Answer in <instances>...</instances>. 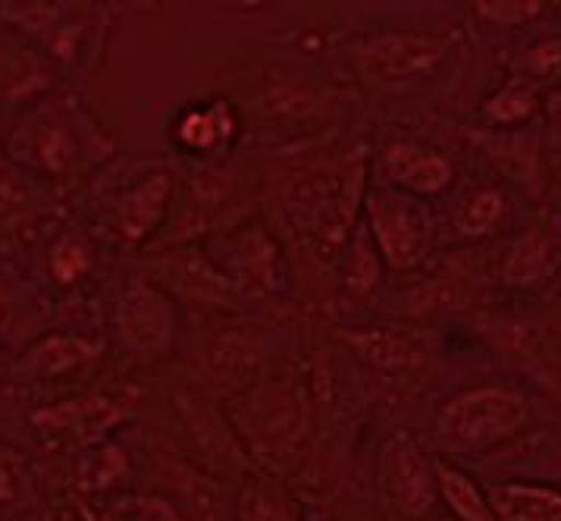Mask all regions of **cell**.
I'll list each match as a JSON object with an SVG mask.
<instances>
[{"instance_id":"cell-17","label":"cell","mask_w":561,"mask_h":521,"mask_svg":"<svg viewBox=\"0 0 561 521\" xmlns=\"http://www.w3.org/2000/svg\"><path fill=\"white\" fill-rule=\"evenodd\" d=\"M239 136V116L232 111V104L217 98L207 104H195L188 111L176 116L173 138L176 145L185 148L195 158H217Z\"/></svg>"},{"instance_id":"cell-33","label":"cell","mask_w":561,"mask_h":521,"mask_svg":"<svg viewBox=\"0 0 561 521\" xmlns=\"http://www.w3.org/2000/svg\"><path fill=\"white\" fill-rule=\"evenodd\" d=\"M133 521H185V519L180 516V509H173L167 499L145 497V499H138Z\"/></svg>"},{"instance_id":"cell-34","label":"cell","mask_w":561,"mask_h":521,"mask_svg":"<svg viewBox=\"0 0 561 521\" xmlns=\"http://www.w3.org/2000/svg\"><path fill=\"white\" fill-rule=\"evenodd\" d=\"M333 521H374V519H367V516H336Z\"/></svg>"},{"instance_id":"cell-1","label":"cell","mask_w":561,"mask_h":521,"mask_svg":"<svg viewBox=\"0 0 561 521\" xmlns=\"http://www.w3.org/2000/svg\"><path fill=\"white\" fill-rule=\"evenodd\" d=\"M7 158L47 189H57L101 170L113 158V141L76 94L50 91L25 107L10 129Z\"/></svg>"},{"instance_id":"cell-21","label":"cell","mask_w":561,"mask_h":521,"mask_svg":"<svg viewBox=\"0 0 561 521\" xmlns=\"http://www.w3.org/2000/svg\"><path fill=\"white\" fill-rule=\"evenodd\" d=\"M345 340L352 342V349L364 362L382 374H411L427 362L424 342L408 333H396V330H380V327L358 330V333H345Z\"/></svg>"},{"instance_id":"cell-26","label":"cell","mask_w":561,"mask_h":521,"mask_svg":"<svg viewBox=\"0 0 561 521\" xmlns=\"http://www.w3.org/2000/svg\"><path fill=\"white\" fill-rule=\"evenodd\" d=\"M549 264H552V254H549V239L542 233H524L517 239L508 258H505V280L515 283V286H530L542 280L549 273Z\"/></svg>"},{"instance_id":"cell-27","label":"cell","mask_w":561,"mask_h":521,"mask_svg":"<svg viewBox=\"0 0 561 521\" xmlns=\"http://www.w3.org/2000/svg\"><path fill=\"white\" fill-rule=\"evenodd\" d=\"M473 302V286L458 276H439L430 280L421 290L411 293V312L414 315H446V312H465Z\"/></svg>"},{"instance_id":"cell-12","label":"cell","mask_w":561,"mask_h":521,"mask_svg":"<svg viewBox=\"0 0 561 521\" xmlns=\"http://www.w3.org/2000/svg\"><path fill=\"white\" fill-rule=\"evenodd\" d=\"M173 204V173L167 167L138 177L133 185L119 189L107 204V220L116 239L126 246L148 242L167 220Z\"/></svg>"},{"instance_id":"cell-9","label":"cell","mask_w":561,"mask_h":521,"mask_svg":"<svg viewBox=\"0 0 561 521\" xmlns=\"http://www.w3.org/2000/svg\"><path fill=\"white\" fill-rule=\"evenodd\" d=\"M204 251L220 268L239 298H264L279 293L286 261L276 239L261 220H245L204 242Z\"/></svg>"},{"instance_id":"cell-4","label":"cell","mask_w":561,"mask_h":521,"mask_svg":"<svg viewBox=\"0 0 561 521\" xmlns=\"http://www.w3.org/2000/svg\"><path fill=\"white\" fill-rule=\"evenodd\" d=\"M0 23L23 32L64 69L94 64L104 45V10L91 3H0Z\"/></svg>"},{"instance_id":"cell-3","label":"cell","mask_w":561,"mask_h":521,"mask_svg":"<svg viewBox=\"0 0 561 521\" xmlns=\"http://www.w3.org/2000/svg\"><path fill=\"white\" fill-rule=\"evenodd\" d=\"M534 424L530 399L512 386H473L451 396L436 415V440L446 453L477 455L505 446Z\"/></svg>"},{"instance_id":"cell-13","label":"cell","mask_w":561,"mask_h":521,"mask_svg":"<svg viewBox=\"0 0 561 521\" xmlns=\"http://www.w3.org/2000/svg\"><path fill=\"white\" fill-rule=\"evenodd\" d=\"M126 421V408L104 393H85L32 415V424L47 440H69L79 446H94L101 437Z\"/></svg>"},{"instance_id":"cell-2","label":"cell","mask_w":561,"mask_h":521,"mask_svg":"<svg viewBox=\"0 0 561 521\" xmlns=\"http://www.w3.org/2000/svg\"><path fill=\"white\" fill-rule=\"evenodd\" d=\"M229 428L242 443L248 462L283 475L308 450L311 403L298 381L254 384L229 403Z\"/></svg>"},{"instance_id":"cell-24","label":"cell","mask_w":561,"mask_h":521,"mask_svg":"<svg viewBox=\"0 0 561 521\" xmlns=\"http://www.w3.org/2000/svg\"><path fill=\"white\" fill-rule=\"evenodd\" d=\"M505 214H508L505 192L486 185V189H477L473 195L461 202L458 214H455V227L468 239H483V236L495 233V227L505 220Z\"/></svg>"},{"instance_id":"cell-31","label":"cell","mask_w":561,"mask_h":521,"mask_svg":"<svg viewBox=\"0 0 561 521\" xmlns=\"http://www.w3.org/2000/svg\"><path fill=\"white\" fill-rule=\"evenodd\" d=\"M28 494V477L20 468V462H13L7 453H0V512L3 509H16Z\"/></svg>"},{"instance_id":"cell-7","label":"cell","mask_w":561,"mask_h":521,"mask_svg":"<svg viewBox=\"0 0 561 521\" xmlns=\"http://www.w3.org/2000/svg\"><path fill=\"white\" fill-rule=\"evenodd\" d=\"M360 167H342L333 173H314L295 182L289 211L295 227L314 239L317 249L336 251L355 229L360 195Z\"/></svg>"},{"instance_id":"cell-29","label":"cell","mask_w":561,"mask_h":521,"mask_svg":"<svg viewBox=\"0 0 561 521\" xmlns=\"http://www.w3.org/2000/svg\"><path fill=\"white\" fill-rule=\"evenodd\" d=\"M473 10L493 25H524L534 23L546 7L539 0H483L473 3Z\"/></svg>"},{"instance_id":"cell-6","label":"cell","mask_w":561,"mask_h":521,"mask_svg":"<svg viewBox=\"0 0 561 521\" xmlns=\"http://www.w3.org/2000/svg\"><path fill=\"white\" fill-rule=\"evenodd\" d=\"M367 236L380 261L392 271H414L427 261L433 249V217L421 199L396 185L370 189L364 195Z\"/></svg>"},{"instance_id":"cell-22","label":"cell","mask_w":561,"mask_h":521,"mask_svg":"<svg viewBox=\"0 0 561 521\" xmlns=\"http://www.w3.org/2000/svg\"><path fill=\"white\" fill-rule=\"evenodd\" d=\"M439 475V499L443 506L451 512L455 521H499L493 509L490 494L477 484V477H471L465 468L443 462L436 465Z\"/></svg>"},{"instance_id":"cell-8","label":"cell","mask_w":561,"mask_h":521,"mask_svg":"<svg viewBox=\"0 0 561 521\" xmlns=\"http://www.w3.org/2000/svg\"><path fill=\"white\" fill-rule=\"evenodd\" d=\"M176 302L151 276H133L113 298V337L135 362H160L176 342Z\"/></svg>"},{"instance_id":"cell-10","label":"cell","mask_w":561,"mask_h":521,"mask_svg":"<svg viewBox=\"0 0 561 521\" xmlns=\"http://www.w3.org/2000/svg\"><path fill=\"white\" fill-rule=\"evenodd\" d=\"M449 38L436 32H421V29H392V32H377L360 38L352 47L360 69H367L377 79H414L427 76L443 64Z\"/></svg>"},{"instance_id":"cell-11","label":"cell","mask_w":561,"mask_h":521,"mask_svg":"<svg viewBox=\"0 0 561 521\" xmlns=\"http://www.w3.org/2000/svg\"><path fill=\"white\" fill-rule=\"evenodd\" d=\"M154 276H158L154 283L160 290H167L170 295H182L192 305L214 308V312H232L239 305L236 290L229 286V280L198 242H185L180 249L158 254Z\"/></svg>"},{"instance_id":"cell-28","label":"cell","mask_w":561,"mask_h":521,"mask_svg":"<svg viewBox=\"0 0 561 521\" xmlns=\"http://www.w3.org/2000/svg\"><path fill=\"white\" fill-rule=\"evenodd\" d=\"M380 254H377L370 236H367V229H364L358 239H355L352 258H348V264H345V286L355 295L367 293V290L380 280Z\"/></svg>"},{"instance_id":"cell-30","label":"cell","mask_w":561,"mask_h":521,"mask_svg":"<svg viewBox=\"0 0 561 521\" xmlns=\"http://www.w3.org/2000/svg\"><path fill=\"white\" fill-rule=\"evenodd\" d=\"M534 111H537V94L530 89H502L486 104V114L502 126L524 123L527 116H534Z\"/></svg>"},{"instance_id":"cell-23","label":"cell","mask_w":561,"mask_h":521,"mask_svg":"<svg viewBox=\"0 0 561 521\" xmlns=\"http://www.w3.org/2000/svg\"><path fill=\"white\" fill-rule=\"evenodd\" d=\"M232 521H301L293 509L289 497L267 480V477H248L242 494L236 499V519Z\"/></svg>"},{"instance_id":"cell-32","label":"cell","mask_w":561,"mask_h":521,"mask_svg":"<svg viewBox=\"0 0 561 521\" xmlns=\"http://www.w3.org/2000/svg\"><path fill=\"white\" fill-rule=\"evenodd\" d=\"M527 69L534 76H556L561 69V42H542L524 57Z\"/></svg>"},{"instance_id":"cell-19","label":"cell","mask_w":561,"mask_h":521,"mask_svg":"<svg viewBox=\"0 0 561 521\" xmlns=\"http://www.w3.org/2000/svg\"><path fill=\"white\" fill-rule=\"evenodd\" d=\"M45 182H38L32 173H25L20 163L0 151V233L23 229L35 220H42L50 211V195Z\"/></svg>"},{"instance_id":"cell-14","label":"cell","mask_w":561,"mask_h":521,"mask_svg":"<svg viewBox=\"0 0 561 521\" xmlns=\"http://www.w3.org/2000/svg\"><path fill=\"white\" fill-rule=\"evenodd\" d=\"M57 82V64L23 32L0 23V104L32 107L50 94Z\"/></svg>"},{"instance_id":"cell-15","label":"cell","mask_w":561,"mask_h":521,"mask_svg":"<svg viewBox=\"0 0 561 521\" xmlns=\"http://www.w3.org/2000/svg\"><path fill=\"white\" fill-rule=\"evenodd\" d=\"M382 170L396 189H402L414 199L439 195L455 182V167L451 160L417 141H396L382 155Z\"/></svg>"},{"instance_id":"cell-5","label":"cell","mask_w":561,"mask_h":521,"mask_svg":"<svg viewBox=\"0 0 561 521\" xmlns=\"http://www.w3.org/2000/svg\"><path fill=\"white\" fill-rule=\"evenodd\" d=\"M439 458L411 431H396L382 440L377 458V490L392 519L427 521L439 499Z\"/></svg>"},{"instance_id":"cell-25","label":"cell","mask_w":561,"mask_h":521,"mask_svg":"<svg viewBox=\"0 0 561 521\" xmlns=\"http://www.w3.org/2000/svg\"><path fill=\"white\" fill-rule=\"evenodd\" d=\"M94 268V251H91L89 239L85 236H76V233H64L50 242L47 249V273L57 286H76L82 283Z\"/></svg>"},{"instance_id":"cell-20","label":"cell","mask_w":561,"mask_h":521,"mask_svg":"<svg viewBox=\"0 0 561 521\" xmlns=\"http://www.w3.org/2000/svg\"><path fill=\"white\" fill-rule=\"evenodd\" d=\"M499 521H561V487L542 480H502L490 490Z\"/></svg>"},{"instance_id":"cell-16","label":"cell","mask_w":561,"mask_h":521,"mask_svg":"<svg viewBox=\"0 0 561 521\" xmlns=\"http://www.w3.org/2000/svg\"><path fill=\"white\" fill-rule=\"evenodd\" d=\"M204 386L220 389L224 396H242L257 384L261 374V346L245 333H220L204 349Z\"/></svg>"},{"instance_id":"cell-18","label":"cell","mask_w":561,"mask_h":521,"mask_svg":"<svg viewBox=\"0 0 561 521\" xmlns=\"http://www.w3.org/2000/svg\"><path fill=\"white\" fill-rule=\"evenodd\" d=\"M104 355V342L82 337V333H47L32 342L20 359V374L38 377V381H57L69 377L82 367H89Z\"/></svg>"}]
</instances>
